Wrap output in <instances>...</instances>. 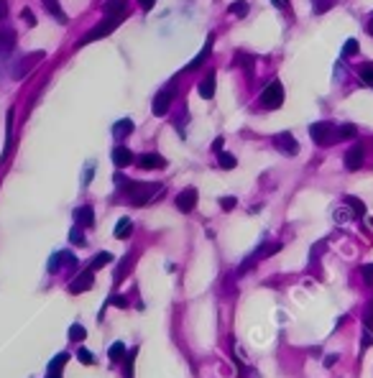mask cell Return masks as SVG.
<instances>
[{
  "label": "cell",
  "instance_id": "cell-1",
  "mask_svg": "<svg viewBox=\"0 0 373 378\" xmlns=\"http://www.w3.org/2000/svg\"><path fill=\"white\" fill-rule=\"evenodd\" d=\"M115 184L121 187L125 194H128V200L133 202V205H148L151 202L156 194L161 192V187L159 184H146V181H130V179H125L123 174H115Z\"/></svg>",
  "mask_w": 373,
  "mask_h": 378
},
{
  "label": "cell",
  "instance_id": "cell-2",
  "mask_svg": "<svg viewBox=\"0 0 373 378\" xmlns=\"http://www.w3.org/2000/svg\"><path fill=\"white\" fill-rule=\"evenodd\" d=\"M123 18H125V13H118V16H108L102 23H97V26L92 28V31H87V34L77 41V49H80V46H87V43H92V41H97V39H105L108 34H113L115 28L121 26Z\"/></svg>",
  "mask_w": 373,
  "mask_h": 378
},
{
  "label": "cell",
  "instance_id": "cell-3",
  "mask_svg": "<svg viewBox=\"0 0 373 378\" xmlns=\"http://www.w3.org/2000/svg\"><path fill=\"white\" fill-rule=\"evenodd\" d=\"M309 135H312V141H315L317 146H332L335 141H340L337 138V128L332 123H327V120L309 126Z\"/></svg>",
  "mask_w": 373,
  "mask_h": 378
},
{
  "label": "cell",
  "instance_id": "cell-4",
  "mask_svg": "<svg viewBox=\"0 0 373 378\" xmlns=\"http://www.w3.org/2000/svg\"><path fill=\"white\" fill-rule=\"evenodd\" d=\"M281 102H284V84H281L279 80H274L261 92V105L266 110H276V108H281Z\"/></svg>",
  "mask_w": 373,
  "mask_h": 378
},
{
  "label": "cell",
  "instance_id": "cell-5",
  "mask_svg": "<svg viewBox=\"0 0 373 378\" xmlns=\"http://www.w3.org/2000/svg\"><path fill=\"white\" fill-rule=\"evenodd\" d=\"M171 100H174V84H169L166 89H161V92L154 97V105H151L154 115H156V118L166 115V113H169V108H171Z\"/></svg>",
  "mask_w": 373,
  "mask_h": 378
},
{
  "label": "cell",
  "instance_id": "cell-6",
  "mask_svg": "<svg viewBox=\"0 0 373 378\" xmlns=\"http://www.w3.org/2000/svg\"><path fill=\"white\" fill-rule=\"evenodd\" d=\"M274 146L281 151V154H287V156H296V154H299V143H296V138L291 133H279L274 138Z\"/></svg>",
  "mask_w": 373,
  "mask_h": 378
},
{
  "label": "cell",
  "instance_id": "cell-7",
  "mask_svg": "<svg viewBox=\"0 0 373 378\" xmlns=\"http://www.w3.org/2000/svg\"><path fill=\"white\" fill-rule=\"evenodd\" d=\"M195 205H197V189L195 187H187L176 194V207L182 210V212H192Z\"/></svg>",
  "mask_w": 373,
  "mask_h": 378
},
{
  "label": "cell",
  "instance_id": "cell-8",
  "mask_svg": "<svg viewBox=\"0 0 373 378\" xmlns=\"http://www.w3.org/2000/svg\"><path fill=\"white\" fill-rule=\"evenodd\" d=\"M363 156H366V148L361 143H355L348 154H345V169L348 171H355V169H361L363 166Z\"/></svg>",
  "mask_w": 373,
  "mask_h": 378
},
{
  "label": "cell",
  "instance_id": "cell-9",
  "mask_svg": "<svg viewBox=\"0 0 373 378\" xmlns=\"http://www.w3.org/2000/svg\"><path fill=\"white\" fill-rule=\"evenodd\" d=\"M92 284H95V276H92V271H82V274L72 281L69 286V292L72 294H77V292H87V289H92Z\"/></svg>",
  "mask_w": 373,
  "mask_h": 378
},
{
  "label": "cell",
  "instance_id": "cell-10",
  "mask_svg": "<svg viewBox=\"0 0 373 378\" xmlns=\"http://www.w3.org/2000/svg\"><path fill=\"white\" fill-rule=\"evenodd\" d=\"M136 164L141 169H164V166H166V159L159 156V154H141Z\"/></svg>",
  "mask_w": 373,
  "mask_h": 378
},
{
  "label": "cell",
  "instance_id": "cell-11",
  "mask_svg": "<svg viewBox=\"0 0 373 378\" xmlns=\"http://www.w3.org/2000/svg\"><path fill=\"white\" fill-rule=\"evenodd\" d=\"M133 161V154H130V148H125V146H118V148H113V164L118 166V169H125V166H130Z\"/></svg>",
  "mask_w": 373,
  "mask_h": 378
},
{
  "label": "cell",
  "instance_id": "cell-12",
  "mask_svg": "<svg viewBox=\"0 0 373 378\" xmlns=\"http://www.w3.org/2000/svg\"><path fill=\"white\" fill-rule=\"evenodd\" d=\"M41 56H43V51H31V54H26V56H23V62H21V64H18V69H16V80L26 77L28 69H31V67L39 62Z\"/></svg>",
  "mask_w": 373,
  "mask_h": 378
},
{
  "label": "cell",
  "instance_id": "cell-13",
  "mask_svg": "<svg viewBox=\"0 0 373 378\" xmlns=\"http://www.w3.org/2000/svg\"><path fill=\"white\" fill-rule=\"evenodd\" d=\"M74 220H77L82 228H92L95 225V212H92V207H80V210H74Z\"/></svg>",
  "mask_w": 373,
  "mask_h": 378
},
{
  "label": "cell",
  "instance_id": "cell-14",
  "mask_svg": "<svg viewBox=\"0 0 373 378\" xmlns=\"http://www.w3.org/2000/svg\"><path fill=\"white\" fill-rule=\"evenodd\" d=\"M62 263H67V266H77V261H74V255H72V253H67V251H62V253H56L54 258L49 261V271H51V274H56L59 266H62Z\"/></svg>",
  "mask_w": 373,
  "mask_h": 378
},
{
  "label": "cell",
  "instance_id": "cell-15",
  "mask_svg": "<svg viewBox=\"0 0 373 378\" xmlns=\"http://www.w3.org/2000/svg\"><path fill=\"white\" fill-rule=\"evenodd\" d=\"M41 3H43V8H46V10L51 13V16H54L59 23H64V26L69 23V18L64 16V8L59 5V0H41Z\"/></svg>",
  "mask_w": 373,
  "mask_h": 378
},
{
  "label": "cell",
  "instance_id": "cell-16",
  "mask_svg": "<svg viewBox=\"0 0 373 378\" xmlns=\"http://www.w3.org/2000/svg\"><path fill=\"white\" fill-rule=\"evenodd\" d=\"M200 95L205 97V100H212V95H215V72H210L207 77L200 82Z\"/></svg>",
  "mask_w": 373,
  "mask_h": 378
},
{
  "label": "cell",
  "instance_id": "cell-17",
  "mask_svg": "<svg viewBox=\"0 0 373 378\" xmlns=\"http://www.w3.org/2000/svg\"><path fill=\"white\" fill-rule=\"evenodd\" d=\"M13 46H16V34L10 28H3L0 31V54H8Z\"/></svg>",
  "mask_w": 373,
  "mask_h": 378
},
{
  "label": "cell",
  "instance_id": "cell-18",
  "mask_svg": "<svg viewBox=\"0 0 373 378\" xmlns=\"http://www.w3.org/2000/svg\"><path fill=\"white\" fill-rule=\"evenodd\" d=\"M130 133H133V120H128V118L118 120V123L113 126V135H115V138H125V135H130Z\"/></svg>",
  "mask_w": 373,
  "mask_h": 378
},
{
  "label": "cell",
  "instance_id": "cell-19",
  "mask_svg": "<svg viewBox=\"0 0 373 378\" xmlns=\"http://www.w3.org/2000/svg\"><path fill=\"white\" fill-rule=\"evenodd\" d=\"M210 49H212V39H207V43H205V49H202V51H200V54H197V56H195V59H192V62L187 64V72H192V69H197V67H200V64L205 62V59H207V56H210Z\"/></svg>",
  "mask_w": 373,
  "mask_h": 378
},
{
  "label": "cell",
  "instance_id": "cell-20",
  "mask_svg": "<svg viewBox=\"0 0 373 378\" xmlns=\"http://www.w3.org/2000/svg\"><path fill=\"white\" fill-rule=\"evenodd\" d=\"M125 3L128 0H105L102 10H105L108 16H118V13H125Z\"/></svg>",
  "mask_w": 373,
  "mask_h": 378
},
{
  "label": "cell",
  "instance_id": "cell-21",
  "mask_svg": "<svg viewBox=\"0 0 373 378\" xmlns=\"http://www.w3.org/2000/svg\"><path fill=\"white\" fill-rule=\"evenodd\" d=\"M345 205H348V210L353 212V217H363L366 215V205L358 200V197H345Z\"/></svg>",
  "mask_w": 373,
  "mask_h": 378
},
{
  "label": "cell",
  "instance_id": "cell-22",
  "mask_svg": "<svg viewBox=\"0 0 373 378\" xmlns=\"http://www.w3.org/2000/svg\"><path fill=\"white\" fill-rule=\"evenodd\" d=\"M358 77H361V82H363L366 87L373 89V64H371V62H368V64H361V69H358Z\"/></svg>",
  "mask_w": 373,
  "mask_h": 378
},
{
  "label": "cell",
  "instance_id": "cell-23",
  "mask_svg": "<svg viewBox=\"0 0 373 378\" xmlns=\"http://www.w3.org/2000/svg\"><path fill=\"white\" fill-rule=\"evenodd\" d=\"M130 233H133V222L128 217L118 220V225H115V238H128Z\"/></svg>",
  "mask_w": 373,
  "mask_h": 378
},
{
  "label": "cell",
  "instance_id": "cell-24",
  "mask_svg": "<svg viewBox=\"0 0 373 378\" xmlns=\"http://www.w3.org/2000/svg\"><path fill=\"white\" fill-rule=\"evenodd\" d=\"M363 330H366V335H371L373 332V301L366 307V312H363Z\"/></svg>",
  "mask_w": 373,
  "mask_h": 378
},
{
  "label": "cell",
  "instance_id": "cell-25",
  "mask_svg": "<svg viewBox=\"0 0 373 378\" xmlns=\"http://www.w3.org/2000/svg\"><path fill=\"white\" fill-rule=\"evenodd\" d=\"M113 261V255L110 253H97L95 258H92V266H89V271H97V268H102L105 263H110Z\"/></svg>",
  "mask_w": 373,
  "mask_h": 378
},
{
  "label": "cell",
  "instance_id": "cell-26",
  "mask_svg": "<svg viewBox=\"0 0 373 378\" xmlns=\"http://www.w3.org/2000/svg\"><path fill=\"white\" fill-rule=\"evenodd\" d=\"M355 133H358L355 126H353V123H345V126H340V128H337V138H340V141H345V138H355Z\"/></svg>",
  "mask_w": 373,
  "mask_h": 378
},
{
  "label": "cell",
  "instance_id": "cell-27",
  "mask_svg": "<svg viewBox=\"0 0 373 378\" xmlns=\"http://www.w3.org/2000/svg\"><path fill=\"white\" fill-rule=\"evenodd\" d=\"M13 146V110H8V130H5V156L10 154Z\"/></svg>",
  "mask_w": 373,
  "mask_h": 378
},
{
  "label": "cell",
  "instance_id": "cell-28",
  "mask_svg": "<svg viewBox=\"0 0 373 378\" xmlns=\"http://www.w3.org/2000/svg\"><path fill=\"white\" fill-rule=\"evenodd\" d=\"M217 164L222 166V169H235V164H238V161H235L233 154H225V151H222V154L217 156Z\"/></svg>",
  "mask_w": 373,
  "mask_h": 378
},
{
  "label": "cell",
  "instance_id": "cell-29",
  "mask_svg": "<svg viewBox=\"0 0 373 378\" xmlns=\"http://www.w3.org/2000/svg\"><path fill=\"white\" fill-rule=\"evenodd\" d=\"M108 355H110V360H121L125 355V345L123 342H113L110 350H108Z\"/></svg>",
  "mask_w": 373,
  "mask_h": 378
},
{
  "label": "cell",
  "instance_id": "cell-30",
  "mask_svg": "<svg viewBox=\"0 0 373 378\" xmlns=\"http://www.w3.org/2000/svg\"><path fill=\"white\" fill-rule=\"evenodd\" d=\"M358 49H361V43H358L355 39H348L345 46H342V56H353V54H358Z\"/></svg>",
  "mask_w": 373,
  "mask_h": 378
},
{
  "label": "cell",
  "instance_id": "cell-31",
  "mask_svg": "<svg viewBox=\"0 0 373 378\" xmlns=\"http://www.w3.org/2000/svg\"><path fill=\"white\" fill-rule=\"evenodd\" d=\"M69 360V353H62V355H56L54 360H51V366H49V371H59L62 373V368H64V363Z\"/></svg>",
  "mask_w": 373,
  "mask_h": 378
},
{
  "label": "cell",
  "instance_id": "cell-32",
  "mask_svg": "<svg viewBox=\"0 0 373 378\" xmlns=\"http://www.w3.org/2000/svg\"><path fill=\"white\" fill-rule=\"evenodd\" d=\"M230 13H235V16H246V13H248V3H246V0H235V3H230Z\"/></svg>",
  "mask_w": 373,
  "mask_h": 378
},
{
  "label": "cell",
  "instance_id": "cell-33",
  "mask_svg": "<svg viewBox=\"0 0 373 378\" xmlns=\"http://www.w3.org/2000/svg\"><path fill=\"white\" fill-rule=\"evenodd\" d=\"M84 335H87V330H84L82 325H72V330H69V340H84Z\"/></svg>",
  "mask_w": 373,
  "mask_h": 378
},
{
  "label": "cell",
  "instance_id": "cell-34",
  "mask_svg": "<svg viewBox=\"0 0 373 378\" xmlns=\"http://www.w3.org/2000/svg\"><path fill=\"white\" fill-rule=\"evenodd\" d=\"M77 358H80V363H84V366H92V363H95V355L89 353V350H84V347H80V350H77Z\"/></svg>",
  "mask_w": 373,
  "mask_h": 378
},
{
  "label": "cell",
  "instance_id": "cell-35",
  "mask_svg": "<svg viewBox=\"0 0 373 378\" xmlns=\"http://www.w3.org/2000/svg\"><path fill=\"white\" fill-rule=\"evenodd\" d=\"M133 360H136V347L128 353V360H125V378H133Z\"/></svg>",
  "mask_w": 373,
  "mask_h": 378
},
{
  "label": "cell",
  "instance_id": "cell-36",
  "mask_svg": "<svg viewBox=\"0 0 373 378\" xmlns=\"http://www.w3.org/2000/svg\"><path fill=\"white\" fill-rule=\"evenodd\" d=\"M69 240H72V243H77V246H84V243H87V240H84V235H82V230H80V228H74V230L69 233Z\"/></svg>",
  "mask_w": 373,
  "mask_h": 378
},
{
  "label": "cell",
  "instance_id": "cell-37",
  "mask_svg": "<svg viewBox=\"0 0 373 378\" xmlns=\"http://www.w3.org/2000/svg\"><path fill=\"white\" fill-rule=\"evenodd\" d=\"M361 274H363V281L373 286V263H366V266L361 268Z\"/></svg>",
  "mask_w": 373,
  "mask_h": 378
},
{
  "label": "cell",
  "instance_id": "cell-38",
  "mask_svg": "<svg viewBox=\"0 0 373 378\" xmlns=\"http://www.w3.org/2000/svg\"><path fill=\"white\" fill-rule=\"evenodd\" d=\"M350 215H353V212H348V210H337V212H335V220H337V222H348Z\"/></svg>",
  "mask_w": 373,
  "mask_h": 378
},
{
  "label": "cell",
  "instance_id": "cell-39",
  "mask_svg": "<svg viewBox=\"0 0 373 378\" xmlns=\"http://www.w3.org/2000/svg\"><path fill=\"white\" fill-rule=\"evenodd\" d=\"M220 207H222V210H233V207H235V197H222V200H220Z\"/></svg>",
  "mask_w": 373,
  "mask_h": 378
},
{
  "label": "cell",
  "instance_id": "cell-40",
  "mask_svg": "<svg viewBox=\"0 0 373 378\" xmlns=\"http://www.w3.org/2000/svg\"><path fill=\"white\" fill-rule=\"evenodd\" d=\"M23 21H26L28 26H34V23H36V18H34V13H31V10H28V8H23Z\"/></svg>",
  "mask_w": 373,
  "mask_h": 378
},
{
  "label": "cell",
  "instance_id": "cell-41",
  "mask_svg": "<svg viewBox=\"0 0 373 378\" xmlns=\"http://www.w3.org/2000/svg\"><path fill=\"white\" fill-rule=\"evenodd\" d=\"M110 304H118V307H125V304H128V299H125V296H113V299H110Z\"/></svg>",
  "mask_w": 373,
  "mask_h": 378
},
{
  "label": "cell",
  "instance_id": "cell-42",
  "mask_svg": "<svg viewBox=\"0 0 373 378\" xmlns=\"http://www.w3.org/2000/svg\"><path fill=\"white\" fill-rule=\"evenodd\" d=\"M8 16V0H0V21Z\"/></svg>",
  "mask_w": 373,
  "mask_h": 378
},
{
  "label": "cell",
  "instance_id": "cell-43",
  "mask_svg": "<svg viewBox=\"0 0 373 378\" xmlns=\"http://www.w3.org/2000/svg\"><path fill=\"white\" fill-rule=\"evenodd\" d=\"M138 3H141V8H143V10H151V8L156 5V0H138Z\"/></svg>",
  "mask_w": 373,
  "mask_h": 378
},
{
  "label": "cell",
  "instance_id": "cell-44",
  "mask_svg": "<svg viewBox=\"0 0 373 378\" xmlns=\"http://www.w3.org/2000/svg\"><path fill=\"white\" fill-rule=\"evenodd\" d=\"M335 363H337V355H327V358H325V366H327V368L335 366Z\"/></svg>",
  "mask_w": 373,
  "mask_h": 378
},
{
  "label": "cell",
  "instance_id": "cell-45",
  "mask_svg": "<svg viewBox=\"0 0 373 378\" xmlns=\"http://www.w3.org/2000/svg\"><path fill=\"white\" fill-rule=\"evenodd\" d=\"M271 3H274L276 8H287V5H289V0H271Z\"/></svg>",
  "mask_w": 373,
  "mask_h": 378
},
{
  "label": "cell",
  "instance_id": "cell-46",
  "mask_svg": "<svg viewBox=\"0 0 373 378\" xmlns=\"http://www.w3.org/2000/svg\"><path fill=\"white\" fill-rule=\"evenodd\" d=\"M366 31H368V34H371V36H373V18H371V21H368V23H366Z\"/></svg>",
  "mask_w": 373,
  "mask_h": 378
},
{
  "label": "cell",
  "instance_id": "cell-47",
  "mask_svg": "<svg viewBox=\"0 0 373 378\" xmlns=\"http://www.w3.org/2000/svg\"><path fill=\"white\" fill-rule=\"evenodd\" d=\"M46 378H62V373H59V371H49V376Z\"/></svg>",
  "mask_w": 373,
  "mask_h": 378
},
{
  "label": "cell",
  "instance_id": "cell-48",
  "mask_svg": "<svg viewBox=\"0 0 373 378\" xmlns=\"http://www.w3.org/2000/svg\"><path fill=\"white\" fill-rule=\"evenodd\" d=\"M212 148H215V151H220V148H222V138H217V141L212 143Z\"/></svg>",
  "mask_w": 373,
  "mask_h": 378
}]
</instances>
